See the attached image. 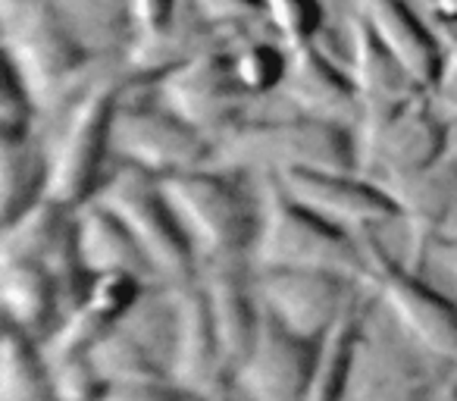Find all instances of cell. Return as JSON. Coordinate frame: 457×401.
<instances>
[{"instance_id": "6da1fadb", "label": "cell", "mask_w": 457, "mask_h": 401, "mask_svg": "<svg viewBox=\"0 0 457 401\" xmlns=\"http://www.w3.org/2000/svg\"><path fill=\"white\" fill-rule=\"evenodd\" d=\"M7 20V66L20 76L38 113L60 116L95 79L88 72V47L54 0L4 4Z\"/></svg>"}, {"instance_id": "7a4b0ae2", "label": "cell", "mask_w": 457, "mask_h": 401, "mask_svg": "<svg viewBox=\"0 0 457 401\" xmlns=\"http://www.w3.org/2000/svg\"><path fill=\"white\" fill-rule=\"evenodd\" d=\"M248 261L254 270H313L357 286L367 280L361 238L298 207L273 176L257 179V236Z\"/></svg>"}, {"instance_id": "3957f363", "label": "cell", "mask_w": 457, "mask_h": 401, "mask_svg": "<svg viewBox=\"0 0 457 401\" xmlns=\"http://www.w3.org/2000/svg\"><path fill=\"white\" fill-rule=\"evenodd\" d=\"M210 166L232 176H279L288 170H357V132L336 122L267 120L238 122L213 145Z\"/></svg>"}, {"instance_id": "277c9868", "label": "cell", "mask_w": 457, "mask_h": 401, "mask_svg": "<svg viewBox=\"0 0 457 401\" xmlns=\"http://www.w3.org/2000/svg\"><path fill=\"white\" fill-rule=\"evenodd\" d=\"M179 230L197 261V273L210 263L248 261L257 236V205H251L232 172L204 170L160 179Z\"/></svg>"}, {"instance_id": "5b68a950", "label": "cell", "mask_w": 457, "mask_h": 401, "mask_svg": "<svg viewBox=\"0 0 457 401\" xmlns=\"http://www.w3.org/2000/svg\"><path fill=\"white\" fill-rule=\"evenodd\" d=\"M122 97L120 76H97L60 113V129L47 154V197L70 211L91 205L107 182L113 157V116Z\"/></svg>"}, {"instance_id": "8992f818", "label": "cell", "mask_w": 457, "mask_h": 401, "mask_svg": "<svg viewBox=\"0 0 457 401\" xmlns=\"http://www.w3.org/2000/svg\"><path fill=\"white\" fill-rule=\"evenodd\" d=\"M361 245L367 255V280L361 286L370 288L376 307L413 348L442 367L457 370V301L432 288L423 273L388 255L376 232L361 236Z\"/></svg>"}, {"instance_id": "52a82bcc", "label": "cell", "mask_w": 457, "mask_h": 401, "mask_svg": "<svg viewBox=\"0 0 457 401\" xmlns=\"http://www.w3.org/2000/svg\"><path fill=\"white\" fill-rule=\"evenodd\" d=\"M448 373L451 367H442L413 348L376 301L367 298L338 401H432Z\"/></svg>"}, {"instance_id": "ba28073f", "label": "cell", "mask_w": 457, "mask_h": 401, "mask_svg": "<svg viewBox=\"0 0 457 401\" xmlns=\"http://www.w3.org/2000/svg\"><path fill=\"white\" fill-rule=\"evenodd\" d=\"M95 205L107 207L129 230L151 263L157 282H182L197 276V261L179 230L160 179L135 166H122L107 176Z\"/></svg>"}, {"instance_id": "9c48e42d", "label": "cell", "mask_w": 457, "mask_h": 401, "mask_svg": "<svg viewBox=\"0 0 457 401\" xmlns=\"http://www.w3.org/2000/svg\"><path fill=\"white\" fill-rule=\"evenodd\" d=\"M113 157L122 166L163 179L210 166L213 145L160 101L145 104L120 97L113 116Z\"/></svg>"}, {"instance_id": "30bf717a", "label": "cell", "mask_w": 457, "mask_h": 401, "mask_svg": "<svg viewBox=\"0 0 457 401\" xmlns=\"http://www.w3.org/2000/svg\"><path fill=\"white\" fill-rule=\"evenodd\" d=\"M154 91L170 113L197 129L210 145L238 126L242 104L248 101L232 76L226 47H207L185 63L172 66L170 72L154 79Z\"/></svg>"}, {"instance_id": "8fae6325", "label": "cell", "mask_w": 457, "mask_h": 401, "mask_svg": "<svg viewBox=\"0 0 457 401\" xmlns=\"http://www.w3.org/2000/svg\"><path fill=\"white\" fill-rule=\"evenodd\" d=\"M273 179L295 205L348 236L361 238L388 223H398V207L388 191L357 170H288Z\"/></svg>"}, {"instance_id": "7c38bea8", "label": "cell", "mask_w": 457, "mask_h": 401, "mask_svg": "<svg viewBox=\"0 0 457 401\" xmlns=\"http://www.w3.org/2000/svg\"><path fill=\"white\" fill-rule=\"evenodd\" d=\"M398 207V223L407 230L404 263L423 273L426 257L448 236L457 220V135L451 147L426 170L379 182Z\"/></svg>"}, {"instance_id": "4fadbf2b", "label": "cell", "mask_w": 457, "mask_h": 401, "mask_svg": "<svg viewBox=\"0 0 457 401\" xmlns=\"http://www.w3.org/2000/svg\"><path fill=\"white\" fill-rule=\"evenodd\" d=\"M254 288L263 313L276 326L320 345L348 307L357 282L313 270H254Z\"/></svg>"}, {"instance_id": "5bb4252c", "label": "cell", "mask_w": 457, "mask_h": 401, "mask_svg": "<svg viewBox=\"0 0 457 401\" xmlns=\"http://www.w3.org/2000/svg\"><path fill=\"white\" fill-rule=\"evenodd\" d=\"M454 141L451 126L442 120L429 95H420L386 122L379 132L357 138V172L373 182L426 170Z\"/></svg>"}, {"instance_id": "9a60e30c", "label": "cell", "mask_w": 457, "mask_h": 401, "mask_svg": "<svg viewBox=\"0 0 457 401\" xmlns=\"http://www.w3.org/2000/svg\"><path fill=\"white\" fill-rule=\"evenodd\" d=\"M172 298V345H170V382L182 395H220L228 388L216 332L210 323L207 295L201 276L182 282H166Z\"/></svg>"}, {"instance_id": "2e32d148", "label": "cell", "mask_w": 457, "mask_h": 401, "mask_svg": "<svg viewBox=\"0 0 457 401\" xmlns=\"http://www.w3.org/2000/svg\"><path fill=\"white\" fill-rule=\"evenodd\" d=\"M317 345L292 336L263 313L248 355L228 373V392L242 401H301Z\"/></svg>"}, {"instance_id": "e0dca14e", "label": "cell", "mask_w": 457, "mask_h": 401, "mask_svg": "<svg viewBox=\"0 0 457 401\" xmlns=\"http://www.w3.org/2000/svg\"><path fill=\"white\" fill-rule=\"evenodd\" d=\"M348 51V72L357 88V101H361L357 138H367V135L379 132L392 116H398L423 91L411 82L398 60L376 41V35L357 13L351 16Z\"/></svg>"}, {"instance_id": "ac0fdd59", "label": "cell", "mask_w": 457, "mask_h": 401, "mask_svg": "<svg viewBox=\"0 0 457 401\" xmlns=\"http://www.w3.org/2000/svg\"><path fill=\"white\" fill-rule=\"evenodd\" d=\"M279 95L292 104L295 113L307 120L336 122L351 132H357L361 126V101H357L351 72L342 70L313 41L288 47V70Z\"/></svg>"}, {"instance_id": "d6986e66", "label": "cell", "mask_w": 457, "mask_h": 401, "mask_svg": "<svg viewBox=\"0 0 457 401\" xmlns=\"http://www.w3.org/2000/svg\"><path fill=\"white\" fill-rule=\"evenodd\" d=\"M197 276H201L204 295H207L210 323H213L222 367H226L228 376L251 351L257 330L263 323V307L261 298H257L254 276H248L245 261L210 263V267H201Z\"/></svg>"}, {"instance_id": "ffe728a7", "label": "cell", "mask_w": 457, "mask_h": 401, "mask_svg": "<svg viewBox=\"0 0 457 401\" xmlns=\"http://www.w3.org/2000/svg\"><path fill=\"white\" fill-rule=\"evenodd\" d=\"M0 301L7 323L38 342L60 323L66 313L63 305H72L70 292L51 273V267H45L38 257L13 251H0Z\"/></svg>"}, {"instance_id": "44dd1931", "label": "cell", "mask_w": 457, "mask_h": 401, "mask_svg": "<svg viewBox=\"0 0 457 401\" xmlns=\"http://www.w3.org/2000/svg\"><path fill=\"white\" fill-rule=\"evenodd\" d=\"M357 16L370 26L382 47L398 60L423 95H429L442 70V41L423 26L404 0H357Z\"/></svg>"}, {"instance_id": "7402d4cb", "label": "cell", "mask_w": 457, "mask_h": 401, "mask_svg": "<svg viewBox=\"0 0 457 401\" xmlns=\"http://www.w3.org/2000/svg\"><path fill=\"white\" fill-rule=\"evenodd\" d=\"M76 255L88 280H95V276H132L147 286L157 282L138 242L129 236L126 226L107 207L95 205V201L76 211Z\"/></svg>"}, {"instance_id": "603a6c76", "label": "cell", "mask_w": 457, "mask_h": 401, "mask_svg": "<svg viewBox=\"0 0 457 401\" xmlns=\"http://www.w3.org/2000/svg\"><path fill=\"white\" fill-rule=\"evenodd\" d=\"M47 197V154L32 135L0 138V220L16 217Z\"/></svg>"}, {"instance_id": "cb8c5ba5", "label": "cell", "mask_w": 457, "mask_h": 401, "mask_svg": "<svg viewBox=\"0 0 457 401\" xmlns=\"http://www.w3.org/2000/svg\"><path fill=\"white\" fill-rule=\"evenodd\" d=\"M361 288V286H357ZM363 307L367 298L351 295L348 307L342 311V317L336 320L329 332L323 336V342L317 345V357H313L311 380H307L304 398L301 401H338L345 392V380H348L351 355H354V338L361 330Z\"/></svg>"}, {"instance_id": "d4e9b609", "label": "cell", "mask_w": 457, "mask_h": 401, "mask_svg": "<svg viewBox=\"0 0 457 401\" xmlns=\"http://www.w3.org/2000/svg\"><path fill=\"white\" fill-rule=\"evenodd\" d=\"M0 401H57L38 338L10 323L0 345Z\"/></svg>"}, {"instance_id": "484cf974", "label": "cell", "mask_w": 457, "mask_h": 401, "mask_svg": "<svg viewBox=\"0 0 457 401\" xmlns=\"http://www.w3.org/2000/svg\"><path fill=\"white\" fill-rule=\"evenodd\" d=\"M91 363L101 373L104 382L126 380H170L166 363L147 348L141 338H135L122 323L107 330L88 351Z\"/></svg>"}, {"instance_id": "4316f807", "label": "cell", "mask_w": 457, "mask_h": 401, "mask_svg": "<svg viewBox=\"0 0 457 401\" xmlns=\"http://www.w3.org/2000/svg\"><path fill=\"white\" fill-rule=\"evenodd\" d=\"M228 66L236 76L238 88L248 97H267L279 91L288 70V47L273 41L251 38L245 45L228 47Z\"/></svg>"}, {"instance_id": "83f0119b", "label": "cell", "mask_w": 457, "mask_h": 401, "mask_svg": "<svg viewBox=\"0 0 457 401\" xmlns=\"http://www.w3.org/2000/svg\"><path fill=\"white\" fill-rule=\"evenodd\" d=\"M263 16L276 29L286 47L307 45L317 38L323 26V4L320 0H261Z\"/></svg>"}, {"instance_id": "f1b7e54d", "label": "cell", "mask_w": 457, "mask_h": 401, "mask_svg": "<svg viewBox=\"0 0 457 401\" xmlns=\"http://www.w3.org/2000/svg\"><path fill=\"white\" fill-rule=\"evenodd\" d=\"M54 382V398L57 401H95L104 388L101 373L95 370L88 355H70L47 361Z\"/></svg>"}, {"instance_id": "f546056e", "label": "cell", "mask_w": 457, "mask_h": 401, "mask_svg": "<svg viewBox=\"0 0 457 401\" xmlns=\"http://www.w3.org/2000/svg\"><path fill=\"white\" fill-rule=\"evenodd\" d=\"M35 113L38 110H35L26 85L7 66V72H4V91H0V138H26V135H32Z\"/></svg>"}, {"instance_id": "4dcf8cb0", "label": "cell", "mask_w": 457, "mask_h": 401, "mask_svg": "<svg viewBox=\"0 0 457 401\" xmlns=\"http://www.w3.org/2000/svg\"><path fill=\"white\" fill-rule=\"evenodd\" d=\"M197 20L213 32H226V29H245L254 20H267L263 16L261 0H188Z\"/></svg>"}, {"instance_id": "1f68e13d", "label": "cell", "mask_w": 457, "mask_h": 401, "mask_svg": "<svg viewBox=\"0 0 457 401\" xmlns=\"http://www.w3.org/2000/svg\"><path fill=\"white\" fill-rule=\"evenodd\" d=\"M182 0H126V20L132 26V38L163 35L182 20Z\"/></svg>"}, {"instance_id": "d6a6232c", "label": "cell", "mask_w": 457, "mask_h": 401, "mask_svg": "<svg viewBox=\"0 0 457 401\" xmlns=\"http://www.w3.org/2000/svg\"><path fill=\"white\" fill-rule=\"evenodd\" d=\"M429 101L436 104L451 132H457V38L442 41V70L429 91Z\"/></svg>"}, {"instance_id": "836d02e7", "label": "cell", "mask_w": 457, "mask_h": 401, "mask_svg": "<svg viewBox=\"0 0 457 401\" xmlns=\"http://www.w3.org/2000/svg\"><path fill=\"white\" fill-rule=\"evenodd\" d=\"M182 392L170 380H126L104 382L95 401H179Z\"/></svg>"}, {"instance_id": "e575fe53", "label": "cell", "mask_w": 457, "mask_h": 401, "mask_svg": "<svg viewBox=\"0 0 457 401\" xmlns=\"http://www.w3.org/2000/svg\"><path fill=\"white\" fill-rule=\"evenodd\" d=\"M436 261L442 263V270L451 276V282H454V292H457V232L448 238H442V242L436 245Z\"/></svg>"}, {"instance_id": "d590c367", "label": "cell", "mask_w": 457, "mask_h": 401, "mask_svg": "<svg viewBox=\"0 0 457 401\" xmlns=\"http://www.w3.org/2000/svg\"><path fill=\"white\" fill-rule=\"evenodd\" d=\"M429 10L438 22L457 26V0H429Z\"/></svg>"}, {"instance_id": "8d00e7d4", "label": "cell", "mask_w": 457, "mask_h": 401, "mask_svg": "<svg viewBox=\"0 0 457 401\" xmlns=\"http://www.w3.org/2000/svg\"><path fill=\"white\" fill-rule=\"evenodd\" d=\"M432 401H457V370H451L445 376V382L438 386V392L432 395Z\"/></svg>"}, {"instance_id": "74e56055", "label": "cell", "mask_w": 457, "mask_h": 401, "mask_svg": "<svg viewBox=\"0 0 457 401\" xmlns=\"http://www.w3.org/2000/svg\"><path fill=\"white\" fill-rule=\"evenodd\" d=\"M179 401H242V398H236V395L228 392H220V395H182Z\"/></svg>"}, {"instance_id": "f35d334b", "label": "cell", "mask_w": 457, "mask_h": 401, "mask_svg": "<svg viewBox=\"0 0 457 401\" xmlns=\"http://www.w3.org/2000/svg\"><path fill=\"white\" fill-rule=\"evenodd\" d=\"M320 4H332V0H320Z\"/></svg>"}]
</instances>
